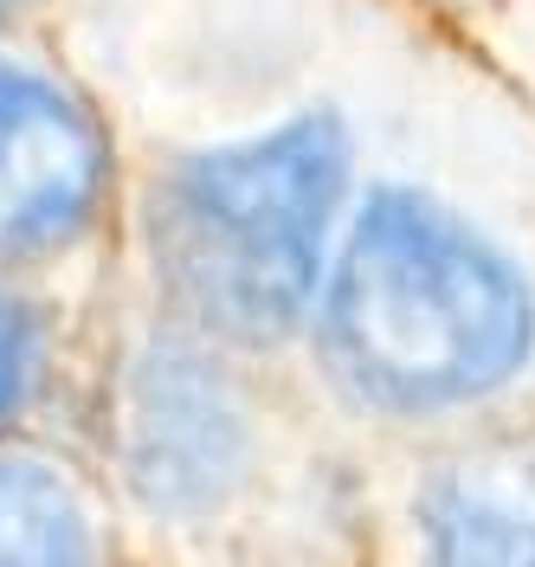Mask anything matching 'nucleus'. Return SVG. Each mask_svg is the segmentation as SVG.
Here are the masks:
<instances>
[{
    "label": "nucleus",
    "instance_id": "nucleus-8",
    "mask_svg": "<svg viewBox=\"0 0 535 567\" xmlns=\"http://www.w3.org/2000/svg\"><path fill=\"white\" fill-rule=\"evenodd\" d=\"M0 7H7V0H0Z\"/></svg>",
    "mask_w": 535,
    "mask_h": 567
},
{
    "label": "nucleus",
    "instance_id": "nucleus-2",
    "mask_svg": "<svg viewBox=\"0 0 535 567\" xmlns=\"http://www.w3.org/2000/svg\"><path fill=\"white\" fill-rule=\"evenodd\" d=\"M349 194L336 116H290L258 136L181 155L148 200V258L194 329L285 342L322 290Z\"/></svg>",
    "mask_w": 535,
    "mask_h": 567
},
{
    "label": "nucleus",
    "instance_id": "nucleus-5",
    "mask_svg": "<svg viewBox=\"0 0 535 567\" xmlns=\"http://www.w3.org/2000/svg\"><path fill=\"white\" fill-rule=\"evenodd\" d=\"M426 567H535V439L464 452L420 496Z\"/></svg>",
    "mask_w": 535,
    "mask_h": 567
},
{
    "label": "nucleus",
    "instance_id": "nucleus-1",
    "mask_svg": "<svg viewBox=\"0 0 535 567\" xmlns=\"http://www.w3.org/2000/svg\"><path fill=\"white\" fill-rule=\"evenodd\" d=\"M535 349L516 258L426 187L361 200L322 297V354L381 413H445L497 393Z\"/></svg>",
    "mask_w": 535,
    "mask_h": 567
},
{
    "label": "nucleus",
    "instance_id": "nucleus-7",
    "mask_svg": "<svg viewBox=\"0 0 535 567\" xmlns=\"http://www.w3.org/2000/svg\"><path fill=\"white\" fill-rule=\"evenodd\" d=\"M39 374H45V317L27 297L0 290V425L33 400Z\"/></svg>",
    "mask_w": 535,
    "mask_h": 567
},
{
    "label": "nucleus",
    "instance_id": "nucleus-4",
    "mask_svg": "<svg viewBox=\"0 0 535 567\" xmlns=\"http://www.w3.org/2000/svg\"><path fill=\"white\" fill-rule=\"evenodd\" d=\"M104 194V142L65 84L0 65V258L65 246Z\"/></svg>",
    "mask_w": 535,
    "mask_h": 567
},
{
    "label": "nucleus",
    "instance_id": "nucleus-6",
    "mask_svg": "<svg viewBox=\"0 0 535 567\" xmlns=\"http://www.w3.org/2000/svg\"><path fill=\"white\" fill-rule=\"evenodd\" d=\"M0 567H97L78 491L39 458H0Z\"/></svg>",
    "mask_w": 535,
    "mask_h": 567
},
{
    "label": "nucleus",
    "instance_id": "nucleus-3",
    "mask_svg": "<svg viewBox=\"0 0 535 567\" xmlns=\"http://www.w3.org/2000/svg\"><path fill=\"white\" fill-rule=\"evenodd\" d=\"M246 406L207 342L155 336L123 388V471L148 509L207 516L246 471Z\"/></svg>",
    "mask_w": 535,
    "mask_h": 567
}]
</instances>
